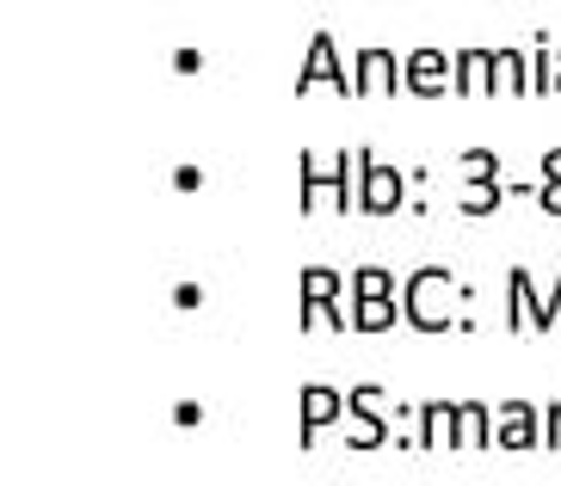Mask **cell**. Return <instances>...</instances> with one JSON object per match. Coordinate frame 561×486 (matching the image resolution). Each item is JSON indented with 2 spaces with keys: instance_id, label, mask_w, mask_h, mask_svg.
Listing matches in <instances>:
<instances>
[{
  "instance_id": "obj_1",
  "label": "cell",
  "mask_w": 561,
  "mask_h": 486,
  "mask_svg": "<svg viewBox=\"0 0 561 486\" xmlns=\"http://www.w3.org/2000/svg\"><path fill=\"white\" fill-rule=\"evenodd\" d=\"M364 166H370V148H364V142L340 148L333 173H321V166H314V148H302V154H297V178H302L297 204H302V216H314V210L352 216V210H358V197H364Z\"/></svg>"
},
{
  "instance_id": "obj_2",
  "label": "cell",
  "mask_w": 561,
  "mask_h": 486,
  "mask_svg": "<svg viewBox=\"0 0 561 486\" xmlns=\"http://www.w3.org/2000/svg\"><path fill=\"white\" fill-rule=\"evenodd\" d=\"M457 296H469V284H457L450 265H420V271L401 277V309H408V326L413 333H450L457 321Z\"/></svg>"
},
{
  "instance_id": "obj_3",
  "label": "cell",
  "mask_w": 561,
  "mask_h": 486,
  "mask_svg": "<svg viewBox=\"0 0 561 486\" xmlns=\"http://www.w3.org/2000/svg\"><path fill=\"white\" fill-rule=\"evenodd\" d=\"M340 419H346V394L333 389V382H302L297 389V443L302 450H314L321 431L340 425Z\"/></svg>"
},
{
  "instance_id": "obj_4",
  "label": "cell",
  "mask_w": 561,
  "mask_h": 486,
  "mask_svg": "<svg viewBox=\"0 0 561 486\" xmlns=\"http://www.w3.org/2000/svg\"><path fill=\"white\" fill-rule=\"evenodd\" d=\"M352 86H358L364 99L401 93V86H408V56H396L389 44H364L358 62H352Z\"/></svg>"
},
{
  "instance_id": "obj_5",
  "label": "cell",
  "mask_w": 561,
  "mask_h": 486,
  "mask_svg": "<svg viewBox=\"0 0 561 486\" xmlns=\"http://www.w3.org/2000/svg\"><path fill=\"white\" fill-rule=\"evenodd\" d=\"M309 86L358 93V86H352V68L340 62V37H333V32H314L309 37V56H302V68H297V93H309Z\"/></svg>"
},
{
  "instance_id": "obj_6",
  "label": "cell",
  "mask_w": 561,
  "mask_h": 486,
  "mask_svg": "<svg viewBox=\"0 0 561 486\" xmlns=\"http://www.w3.org/2000/svg\"><path fill=\"white\" fill-rule=\"evenodd\" d=\"M408 93H420V99L457 93V56L438 44H413L408 49Z\"/></svg>"
},
{
  "instance_id": "obj_7",
  "label": "cell",
  "mask_w": 561,
  "mask_h": 486,
  "mask_svg": "<svg viewBox=\"0 0 561 486\" xmlns=\"http://www.w3.org/2000/svg\"><path fill=\"white\" fill-rule=\"evenodd\" d=\"M377 401H382L377 382H358V389H346V425H352L346 443H352V450H382V443H389V425H382Z\"/></svg>"
},
{
  "instance_id": "obj_8",
  "label": "cell",
  "mask_w": 561,
  "mask_h": 486,
  "mask_svg": "<svg viewBox=\"0 0 561 486\" xmlns=\"http://www.w3.org/2000/svg\"><path fill=\"white\" fill-rule=\"evenodd\" d=\"M494 443L500 450H537V443H543V406L537 401H506L494 413Z\"/></svg>"
},
{
  "instance_id": "obj_9",
  "label": "cell",
  "mask_w": 561,
  "mask_h": 486,
  "mask_svg": "<svg viewBox=\"0 0 561 486\" xmlns=\"http://www.w3.org/2000/svg\"><path fill=\"white\" fill-rule=\"evenodd\" d=\"M401 204H408V173H401V166H382L377 154H370V166H364L358 210H364V216H396Z\"/></svg>"
},
{
  "instance_id": "obj_10",
  "label": "cell",
  "mask_w": 561,
  "mask_h": 486,
  "mask_svg": "<svg viewBox=\"0 0 561 486\" xmlns=\"http://www.w3.org/2000/svg\"><path fill=\"white\" fill-rule=\"evenodd\" d=\"M457 450V401H420L413 406V450Z\"/></svg>"
},
{
  "instance_id": "obj_11",
  "label": "cell",
  "mask_w": 561,
  "mask_h": 486,
  "mask_svg": "<svg viewBox=\"0 0 561 486\" xmlns=\"http://www.w3.org/2000/svg\"><path fill=\"white\" fill-rule=\"evenodd\" d=\"M352 296V277H340L333 265H302L297 271V302L309 309H328V302H346Z\"/></svg>"
},
{
  "instance_id": "obj_12",
  "label": "cell",
  "mask_w": 561,
  "mask_h": 486,
  "mask_svg": "<svg viewBox=\"0 0 561 486\" xmlns=\"http://www.w3.org/2000/svg\"><path fill=\"white\" fill-rule=\"evenodd\" d=\"M408 321L401 296H352V333H389Z\"/></svg>"
},
{
  "instance_id": "obj_13",
  "label": "cell",
  "mask_w": 561,
  "mask_h": 486,
  "mask_svg": "<svg viewBox=\"0 0 561 486\" xmlns=\"http://www.w3.org/2000/svg\"><path fill=\"white\" fill-rule=\"evenodd\" d=\"M494 93H500V99L530 93V49H518V44H494Z\"/></svg>"
},
{
  "instance_id": "obj_14",
  "label": "cell",
  "mask_w": 561,
  "mask_h": 486,
  "mask_svg": "<svg viewBox=\"0 0 561 486\" xmlns=\"http://www.w3.org/2000/svg\"><path fill=\"white\" fill-rule=\"evenodd\" d=\"M457 93H494V44L457 49Z\"/></svg>"
},
{
  "instance_id": "obj_15",
  "label": "cell",
  "mask_w": 561,
  "mask_h": 486,
  "mask_svg": "<svg viewBox=\"0 0 561 486\" xmlns=\"http://www.w3.org/2000/svg\"><path fill=\"white\" fill-rule=\"evenodd\" d=\"M537 277L525 271V265H512L506 271V326L512 333H530V309H537Z\"/></svg>"
},
{
  "instance_id": "obj_16",
  "label": "cell",
  "mask_w": 561,
  "mask_h": 486,
  "mask_svg": "<svg viewBox=\"0 0 561 486\" xmlns=\"http://www.w3.org/2000/svg\"><path fill=\"white\" fill-rule=\"evenodd\" d=\"M488 443H494L488 401H457V450H488Z\"/></svg>"
},
{
  "instance_id": "obj_17",
  "label": "cell",
  "mask_w": 561,
  "mask_h": 486,
  "mask_svg": "<svg viewBox=\"0 0 561 486\" xmlns=\"http://www.w3.org/2000/svg\"><path fill=\"white\" fill-rule=\"evenodd\" d=\"M352 296H401V277L389 265H358L352 271Z\"/></svg>"
},
{
  "instance_id": "obj_18",
  "label": "cell",
  "mask_w": 561,
  "mask_h": 486,
  "mask_svg": "<svg viewBox=\"0 0 561 486\" xmlns=\"http://www.w3.org/2000/svg\"><path fill=\"white\" fill-rule=\"evenodd\" d=\"M462 178L469 185H500V154L494 148H462Z\"/></svg>"
},
{
  "instance_id": "obj_19",
  "label": "cell",
  "mask_w": 561,
  "mask_h": 486,
  "mask_svg": "<svg viewBox=\"0 0 561 486\" xmlns=\"http://www.w3.org/2000/svg\"><path fill=\"white\" fill-rule=\"evenodd\" d=\"M556 326H561V271H556V284L537 296V309H530V333H556Z\"/></svg>"
},
{
  "instance_id": "obj_20",
  "label": "cell",
  "mask_w": 561,
  "mask_h": 486,
  "mask_svg": "<svg viewBox=\"0 0 561 486\" xmlns=\"http://www.w3.org/2000/svg\"><path fill=\"white\" fill-rule=\"evenodd\" d=\"M506 185H469V192H462V204H457V210L462 216H488V210H500V204H506Z\"/></svg>"
},
{
  "instance_id": "obj_21",
  "label": "cell",
  "mask_w": 561,
  "mask_h": 486,
  "mask_svg": "<svg viewBox=\"0 0 561 486\" xmlns=\"http://www.w3.org/2000/svg\"><path fill=\"white\" fill-rule=\"evenodd\" d=\"M173 74H204V49L180 44V49H173Z\"/></svg>"
},
{
  "instance_id": "obj_22",
  "label": "cell",
  "mask_w": 561,
  "mask_h": 486,
  "mask_svg": "<svg viewBox=\"0 0 561 486\" xmlns=\"http://www.w3.org/2000/svg\"><path fill=\"white\" fill-rule=\"evenodd\" d=\"M543 450H561V401L543 406Z\"/></svg>"
},
{
  "instance_id": "obj_23",
  "label": "cell",
  "mask_w": 561,
  "mask_h": 486,
  "mask_svg": "<svg viewBox=\"0 0 561 486\" xmlns=\"http://www.w3.org/2000/svg\"><path fill=\"white\" fill-rule=\"evenodd\" d=\"M173 425H180V431H198V425H204V406H198V401H180V406H173Z\"/></svg>"
},
{
  "instance_id": "obj_24",
  "label": "cell",
  "mask_w": 561,
  "mask_h": 486,
  "mask_svg": "<svg viewBox=\"0 0 561 486\" xmlns=\"http://www.w3.org/2000/svg\"><path fill=\"white\" fill-rule=\"evenodd\" d=\"M173 309H204V284H173Z\"/></svg>"
},
{
  "instance_id": "obj_25",
  "label": "cell",
  "mask_w": 561,
  "mask_h": 486,
  "mask_svg": "<svg viewBox=\"0 0 561 486\" xmlns=\"http://www.w3.org/2000/svg\"><path fill=\"white\" fill-rule=\"evenodd\" d=\"M173 185H180V192H198V185H204V166H192V161L173 166Z\"/></svg>"
},
{
  "instance_id": "obj_26",
  "label": "cell",
  "mask_w": 561,
  "mask_h": 486,
  "mask_svg": "<svg viewBox=\"0 0 561 486\" xmlns=\"http://www.w3.org/2000/svg\"><path fill=\"white\" fill-rule=\"evenodd\" d=\"M537 173H543V185H556V178H561V142H556V148H543V161H537Z\"/></svg>"
},
{
  "instance_id": "obj_27",
  "label": "cell",
  "mask_w": 561,
  "mask_h": 486,
  "mask_svg": "<svg viewBox=\"0 0 561 486\" xmlns=\"http://www.w3.org/2000/svg\"><path fill=\"white\" fill-rule=\"evenodd\" d=\"M537 210H543V216H561V178H556V185H543V192H537Z\"/></svg>"
},
{
  "instance_id": "obj_28",
  "label": "cell",
  "mask_w": 561,
  "mask_h": 486,
  "mask_svg": "<svg viewBox=\"0 0 561 486\" xmlns=\"http://www.w3.org/2000/svg\"><path fill=\"white\" fill-rule=\"evenodd\" d=\"M556 99H561V44H556Z\"/></svg>"
}]
</instances>
